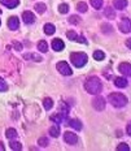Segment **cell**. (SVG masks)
<instances>
[{"label":"cell","instance_id":"6da1fadb","mask_svg":"<svg viewBox=\"0 0 131 151\" xmlns=\"http://www.w3.org/2000/svg\"><path fill=\"white\" fill-rule=\"evenodd\" d=\"M85 89L87 90L88 94H92V95H96V94L101 93L103 90V85H101V81L99 80V77H90L88 80L85 82Z\"/></svg>","mask_w":131,"mask_h":151},{"label":"cell","instance_id":"7a4b0ae2","mask_svg":"<svg viewBox=\"0 0 131 151\" xmlns=\"http://www.w3.org/2000/svg\"><path fill=\"white\" fill-rule=\"evenodd\" d=\"M109 102L112 103V106L117 107V108H122V107H125L129 103V100H127V98L123 95V94L121 93H112L109 94Z\"/></svg>","mask_w":131,"mask_h":151},{"label":"cell","instance_id":"3957f363","mask_svg":"<svg viewBox=\"0 0 131 151\" xmlns=\"http://www.w3.org/2000/svg\"><path fill=\"white\" fill-rule=\"evenodd\" d=\"M70 61L73 63L74 67L82 68V67H85L87 64V61H88V56L83 52H74L70 55Z\"/></svg>","mask_w":131,"mask_h":151},{"label":"cell","instance_id":"277c9868","mask_svg":"<svg viewBox=\"0 0 131 151\" xmlns=\"http://www.w3.org/2000/svg\"><path fill=\"white\" fill-rule=\"evenodd\" d=\"M92 107L96 111H103L105 108V99L101 95H98L92 99Z\"/></svg>","mask_w":131,"mask_h":151},{"label":"cell","instance_id":"5b68a950","mask_svg":"<svg viewBox=\"0 0 131 151\" xmlns=\"http://www.w3.org/2000/svg\"><path fill=\"white\" fill-rule=\"evenodd\" d=\"M118 27H120V30L122 31V33H125V34L130 33V31H131V20H130V18H127V17L122 18V21L120 22Z\"/></svg>","mask_w":131,"mask_h":151},{"label":"cell","instance_id":"8992f818","mask_svg":"<svg viewBox=\"0 0 131 151\" xmlns=\"http://www.w3.org/2000/svg\"><path fill=\"white\" fill-rule=\"evenodd\" d=\"M57 70L60 72V73L62 76H70L73 72H71V68L68 65V63H65V61H60L57 64Z\"/></svg>","mask_w":131,"mask_h":151},{"label":"cell","instance_id":"52a82bcc","mask_svg":"<svg viewBox=\"0 0 131 151\" xmlns=\"http://www.w3.org/2000/svg\"><path fill=\"white\" fill-rule=\"evenodd\" d=\"M64 139L68 145H77L78 143V136L75 133H73V132H65Z\"/></svg>","mask_w":131,"mask_h":151},{"label":"cell","instance_id":"ba28073f","mask_svg":"<svg viewBox=\"0 0 131 151\" xmlns=\"http://www.w3.org/2000/svg\"><path fill=\"white\" fill-rule=\"evenodd\" d=\"M118 69H120V72L123 76L131 77V64H129V63H122V64H120Z\"/></svg>","mask_w":131,"mask_h":151},{"label":"cell","instance_id":"9c48e42d","mask_svg":"<svg viewBox=\"0 0 131 151\" xmlns=\"http://www.w3.org/2000/svg\"><path fill=\"white\" fill-rule=\"evenodd\" d=\"M22 20H23L25 24H33L34 21H35V16H34L33 12L26 11L22 13Z\"/></svg>","mask_w":131,"mask_h":151},{"label":"cell","instance_id":"30bf717a","mask_svg":"<svg viewBox=\"0 0 131 151\" xmlns=\"http://www.w3.org/2000/svg\"><path fill=\"white\" fill-rule=\"evenodd\" d=\"M8 27L11 30H17L18 27H20V21H18V18L14 17V16H12V17L8 20Z\"/></svg>","mask_w":131,"mask_h":151},{"label":"cell","instance_id":"8fae6325","mask_svg":"<svg viewBox=\"0 0 131 151\" xmlns=\"http://www.w3.org/2000/svg\"><path fill=\"white\" fill-rule=\"evenodd\" d=\"M3 5H5L7 8L12 9V8H16L18 4H20V0H0Z\"/></svg>","mask_w":131,"mask_h":151},{"label":"cell","instance_id":"7c38bea8","mask_svg":"<svg viewBox=\"0 0 131 151\" xmlns=\"http://www.w3.org/2000/svg\"><path fill=\"white\" fill-rule=\"evenodd\" d=\"M64 47H65V45L61 39H53L52 40V48H53L55 51H62Z\"/></svg>","mask_w":131,"mask_h":151},{"label":"cell","instance_id":"4fadbf2b","mask_svg":"<svg viewBox=\"0 0 131 151\" xmlns=\"http://www.w3.org/2000/svg\"><path fill=\"white\" fill-rule=\"evenodd\" d=\"M114 85H116L117 87H126L127 86V80L125 77H117V78H114Z\"/></svg>","mask_w":131,"mask_h":151},{"label":"cell","instance_id":"5bb4252c","mask_svg":"<svg viewBox=\"0 0 131 151\" xmlns=\"http://www.w3.org/2000/svg\"><path fill=\"white\" fill-rule=\"evenodd\" d=\"M113 5H114V8H116V9L122 11V9H125L127 7V0H114Z\"/></svg>","mask_w":131,"mask_h":151},{"label":"cell","instance_id":"9a60e30c","mask_svg":"<svg viewBox=\"0 0 131 151\" xmlns=\"http://www.w3.org/2000/svg\"><path fill=\"white\" fill-rule=\"evenodd\" d=\"M23 59L25 60H30V59H33V60H35V61H42V56L36 55V53H25Z\"/></svg>","mask_w":131,"mask_h":151},{"label":"cell","instance_id":"2e32d148","mask_svg":"<svg viewBox=\"0 0 131 151\" xmlns=\"http://www.w3.org/2000/svg\"><path fill=\"white\" fill-rule=\"evenodd\" d=\"M104 14H105L107 18H109V20H114V18H116V12H114V9H112L110 7L105 8Z\"/></svg>","mask_w":131,"mask_h":151},{"label":"cell","instance_id":"e0dca14e","mask_svg":"<svg viewBox=\"0 0 131 151\" xmlns=\"http://www.w3.org/2000/svg\"><path fill=\"white\" fill-rule=\"evenodd\" d=\"M69 125L73 129H75V130H80L82 129V124H80V121L78 120V119H73V120H69Z\"/></svg>","mask_w":131,"mask_h":151},{"label":"cell","instance_id":"ac0fdd59","mask_svg":"<svg viewBox=\"0 0 131 151\" xmlns=\"http://www.w3.org/2000/svg\"><path fill=\"white\" fill-rule=\"evenodd\" d=\"M55 30H56L55 25H52V24H46L44 25V33L47 34V35H52V34L55 33Z\"/></svg>","mask_w":131,"mask_h":151},{"label":"cell","instance_id":"d6986e66","mask_svg":"<svg viewBox=\"0 0 131 151\" xmlns=\"http://www.w3.org/2000/svg\"><path fill=\"white\" fill-rule=\"evenodd\" d=\"M49 134H51L53 138L58 137V136H60V128H58L57 125H53V127H51V128H49Z\"/></svg>","mask_w":131,"mask_h":151},{"label":"cell","instance_id":"ffe728a7","mask_svg":"<svg viewBox=\"0 0 131 151\" xmlns=\"http://www.w3.org/2000/svg\"><path fill=\"white\" fill-rule=\"evenodd\" d=\"M5 136H7L8 139H13V138H17V132H16V129L11 128L5 132Z\"/></svg>","mask_w":131,"mask_h":151},{"label":"cell","instance_id":"44dd1931","mask_svg":"<svg viewBox=\"0 0 131 151\" xmlns=\"http://www.w3.org/2000/svg\"><path fill=\"white\" fill-rule=\"evenodd\" d=\"M46 9H47V5L44 4V3H36L35 4V11L38 12V13H44L46 12Z\"/></svg>","mask_w":131,"mask_h":151},{"label":"cell","instance_id":"7402d4cb","mask_svg":"<svg viewBox=\"0 0 131 151\" xmlns=\"http://www.w3.org/2000/svg\"><path fill=\"white\" fill-rule=\"evenodd\" d=\"M101 31L104 34H112L113 33V27H112V25H109V24H103L101 25Z\"/></svg>","mask_w":131,"mask_h":151},{"label":"cell","instance_id":"603a6c76","mask_svg":"<svg viewBox=\"0 0 131 151\" xmlns=\"http://www.w3.org/2000/svg\"><path fill=\"white\" fill-rule=\"evenodd\" d=\"M43 107L47 109V111H49V109L53 107V102H52L51 98H46L44 100H43Z\"/></svg>","mask_w":131,"mask_h":151},{"label":"cell","instance_id":"cb8c5ba5","mask_svg":"<svg viewBox=\"0 0 131 151\" xmlns=\"http://www.w3.org/2000/svg\"><path fill=\"white\" fill-rule=\"evenodd\" d=\"M38 48H39L40 52H47V51H48V45H47L46 40H39Z\"/></svg>","mask_w":131,"mask_h":151},{"label":"cell","instance_id":"d4e9b609","mask_svg":"<svg viewBox=\"0 0 131 151\" xmlns=\"http://www.w3.org/2000/svg\"><path fill=\"white\" fill-rule=\"evenodd\" d=\"M104 58H105V55H104V52L103 51H99L98 50V51L93 52V59H95V60L100 61V60H104Z\"/></svg>","mask_w":131,"mask_h":151},{"label":"cell","instance_id":"484cf974","mask_svg":"<svg viewBox=\"0 0 131 151\" xmlns=\"http://www.w3.org/2000/svg\"><path fill=\"white\" fill-rule=\"evenodd\" d=\"M77 9L79 12H82V13H85V12L88 9V7H87V4L86 3H83V1H80V3H78L77 4Z\"/></svg>","mask_w":131,"mask_h":151},{"label":"cell","instance_id":"4316f807","mask_svg":"<svg viewBox=\"0 0 131 151\" xmlns=\"http://www.w3.org/2000/svg\"><path fill=\"white\" fill-rule=\"evenodd\" d=\"M9 145H11V149H12V150H17V151H21V150H22V145H21L20 142H14V141H12V142L9 143Z\"/></svg>","mask_w":131,"mask_h":151},{"label":"cell","instance_id":"83f0119b","mask_svg":"<svg viewBox=\"0 0 131 151\" xmlns=\"http://www.w3.org/2000/svg\"><path fill=\"white\" fill-rule=\"evenodd\" d=\"M69 22L71 25H78L80 22V17H78V16H75V14L70 16V17H69Z\"/></svg>","mask_w":131,"mask_h":151},{"label":"cell","instance_id":"f1b7e54d","mask_svg":"<svg viewBox=\"0 0 131 151\" xmlns=\"http://www.w3.org/2000/svg\"><path fill=\"white\" fill-rule=\"evenodd\" d=\"M90 1H91L92 7L96 9H100L103 7V0H90Z\"/></svg>","mask_w":131,"mask_h":151},{"label":"cell","instance_id":"f546056e","mask_svg":"<svg viewBox=\"0 0 131 151\" xmlns=\"http://www.w3.org/2000/svg\"><path fill=\"white\" fill-rule=\"evenodd\" d=\"M58 11H60V13H62V14L68 13V12H69V5L68 4H61L60 7H58Z\"/></svg>","mask_w":131,"mask_h":151},{"label":"cell","instance_id":"4dcf8cb0","mask_svg":"<svg viewBox=\"0 0 131 151\" xmlns=\"http://www.w3.org/2000/svg\"><path fill=\"white\" fill-rule=\"evenodd\" d=\"M66 37L69 38L70 40H74V42H75V39H77V34H75V31H73V30H70V31H68L66 33Z\"/></svg>","mask_w":131,"mask_h":151},{"label":"cell","instance_id":"1f68e13d","mask_svg":"<svg viewBox=\"0 0 131 151\" xmlns=\"http://www.w3.org/2000/svg\"><path fill=\"white\" fill-rule=\"evenodd\" d=\"M117 150L118 151H129L130 147H129V145H126V143H120L117 146Z\"/></svg>","mask_w":131,"mask_h":151},{"label":"cell","instance_id":"d6a6232c","mask_svg":"<svg viewBox=\"0 0 131 151\" xmlns=\"http://www.w3.org/2000/svg\"><path fill=\"white\" fill-rule=\"evenodd\" d=\"M38 145H40V146H42V147L48 146V139H47V137H42V138H39Z\"/></svg>","mask_w":131,"mask_h":151},{"label":"cell","instance_id":"836d02e7","mask_svg":"<svg viewBox=\"0 0 131 151\" xmlns=\"http://www.w3.org/2000/svg\"><path fill=\"white\" fill-rule=\"evenodd\" d=\"M8 90V86L7 83H5V81H3L1 78H0V91H7Z\"/></svg>","mask_w":131,"mask_h":151},{"label":"cell","instance_id":"e575fe53","mask_svg":"<svg viewBox=\"0 0 131 151\" xmlns=\"http://www.w3.org/2000/svg\"><path fill=\"white\" fill-rule=\"evenodd\" d=\"M13 46H14V48L17 50V51H21V50H22V45H21V43H18V42H16Z\"/></svg>","mask_w":131,"mask_h":151},{"label":"cell","instance_id":"d590c367","mask_svg":"<svg viewBox=\"0 0 131 151\" xmlns=\"http://www.w3.org/2000/svg\"><path fill=\"white\" fill-rule=\"evenodd\" d=\"M126 130H127V133H129V136H131V121L127 124V128H126Z\"/></svg>","mask_w":131,"mask_h":151},{"label":"cell","instance_id":"8d00e7d4","mask_svg":"<svg viewBox=\"0 0 131 151\" xmlns=\"http://www.w3.org/2000/svg\"><path fill=\"white\" fill-rule=\"evenodd\" d=\"M126 46L131 50V38H129V39H126Z\"/></svg>","mask_w":131,"mask_h":151},{"label":"cell","instance_id":"74e56055","mask_svg":"<svg viewBox=\"0 0 131 151\" xmlns=\"http://www.w3.org/2000/svg\"><path fill=\"white\" fill-rule=\"evenodd\" d=\"M0 151H4V145H3L1 141H0Z\"/></svg>","mask_w":131,"mask_h":151},{"label":"cell","instance_id":"f35d334b","mask_svg":"<svg viewBox=\"0 0 131 151\" xmlns=\"http://www.w3.org/2000/svg\"><path fill=\"white\" fill-rule=\"evenodd\" d=\"M117 136H118V137H122V132H121V130L117 132Z\"/></svg>","mask_w":131,"mask_h":151},{"label":"cell","instance_id":"ab89813d","mask_svg":"<svg viewBox=\"0 0 131 151\" xmlns=\"http://www.w3.org/2000/svg\"><path fill=\"white\" fill-rule=\"evenodd\" d=\"M0 13H1V11H0Z\"/></svg>","mask_w":131,"mask_h":151},{"label":"cell","instance_id":"60d3db41","mask_svg":"<svg viewBox=\"0 0 131 151\" xmlns=\"http://www.w3.org/2000/svg\"><path fill=\"white\" fill-rule=\"evenodd\" d=\"M0 25H1V22H0Z\"/></svg>","mask_w":131,"mask_h":151}]
</instances>
